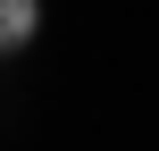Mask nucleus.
Returning <instances> with one entry per match:
<instances>
[{
	"mask_svg": "<svg viewBox=\"0 0 159 151\" xmlns=\"http://www.w3.org/2000/svg\"><path fill=\"white\" fill-rule=\"evenodd\" d=\"M42 34V0H0V50H25Z\"/></svg>",
	"mask_w": 159,
	"mask_h": 151,
	"instance_id": "obj_1",
	"label": "nucleus"
}]
</instances>
